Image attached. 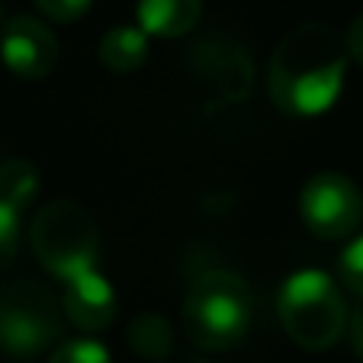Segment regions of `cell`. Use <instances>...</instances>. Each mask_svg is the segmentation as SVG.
I'll return each mask as SVG.
<instances>
[{
    "instance_id": "obj_7",
    "label": "cell",
    "mask_w": 363,
    "mask_h": 363,
    "mask_svg": "<svg viewBox=\"0 0 363 363\" xmlns=\"http://www.w3.org/2000/svg\"><path fill=\"white\" fill-rule=\"evenodd\" d=\"M0 62L20 81H42L58 62L55 33L33 16H13L0 33Z\"/></svg>"
},
{
    "instance_id": "obj_8",
    "label": "cell",
    "mask_w": 363,
    "mask_h": 363,
    "mask_svg": "<svg viewBox=\"0 0 363 363\" xmlns=\"http://www.w3.org/2000/svg\"><path fill=\"white\" fill-rule=\"evenodd\" d=\"M62 312L74 328L87 331V335L103 331L116 318V289L96 267L87 274H77L65 280Z\"/></svg>"
},
{
    "instance_id": "obj_1",
    "label": "cell",
    "mask_w": 363,
    "mask_h": 363,
    "mask_svg": "<svg viewBox=\"0 0 363 363\" xmlns=\"http://www.w3.org/2000/svg\"><path fill=\"white\" fill-rule=\"evenodd\" d=\"M347 65L344 35L325 23H302L283 35L270 58V100L286 116H322L341 96Z\"/></svg>"
},
{
    "instance_id": "obj_10",
    "label": "cell",
    "mask_w": 363,
    "mask_h": 363,
    "mask_svg": "<svg viewBox=\"0 0 363 363\" xmlns=\"http://www.w3.org/2000/svg\"><path fill=\"white\" fill-rule=\"evenodd\" d=\"M145 58H148V35L138 26H113L100 39V65L116 74L138 71Z\"/></svg>"
},
{
    "instance_id": "obj_15",
    "label": "cell",
    "mask_w": 363,
    "mask_h": 363,
    "mask_svg": "<svg viewBox=\"0 0 363 363\" xmlns=\"http://www.w3.org/2000/svg\"><path fill=\"white\" fill-rule=\"evenodd\" d=\"M20 251V213L0 206V270L10 267Z\"/></svg>"
},
{
    "instance_id": "obj_2",
    "label": "cell",
    "mask_w": 363,
    "mask_h": 363,
    "mask_svg": "<svg viewBox=\"0 0 363 363\" xmlns=\"http://www.w3.org/2000/svg\"><path fill=\"white\" fill-rule=\"evenodd\" d=\"M254 322L251 286L232 270H209L184 299V331L203 350H232L247 337Z\"/></svg>"
},
{
    "instance_id": "obj_11",
    "label": "cell",
    "mask_w": 363,
    "mask_h": 363,
    "mask_svg": "<svg viewBox=\"0 0 363 363\" xmlns=\"http://www.w3.org/2000/svg\"><path fill=\"white\" fill-rule=\"evenodd\" d=\"M129 347L151 363L171 360L174 331L167 325V318L158 315V312H138L129 325Z\"/></svg>"
},
{
    "instance_id": "obj_14",
    "label": "cell",
    "mask_w": 363,
    "mask_h": 363,
    "mask_svg": "<svg viewBox=\"0 0 363 363\" xmlns=\"http://www.w3.org/2000/svg\"><path fill=\"white\" fill-rule=\"evenodd\" d=\"M337 274H341L344 286L363 299V235H357V238L344 247L341 261H337Z\"/></svg>"
},
{
    "instance_id": "obj_12",
    "label": "cell",
    "mask_w": 363,
    "mask_h": 363,
    "mask_svg": "<svg viewBox=\"0 0 363 363\" xmlns=\"http://www.w3.org/2000/svg\"><path fill=\"white\" fill-rule=\"evenodd\" d=\"M39 193V171L26 158H10L0 164V206L23 213Z\"/></svg>"
},
{
    "instance_id": "obj_13",
    "label": "cell",
    "mask_w": 363,
    "mask_h": 363,
    "mask_svg": "<svg viewBox=\"0 0 363 363\" xmlns=\"http://www.w3.org/2000/svg\"><path fill=\"white\" fill-rule=\"evenodd\" d=\"M48 363H113L110 350L103 347L94 337H74V341H65L62 347L52 350Z\"/></svg>"
},
{
    "instance_id": "obj_4",
    "label": "cell",
    "mask_w": 363,
    "mask_h": 363,
    "mask_svg": "<svg viewBox=\"0 0 363 363\" xmlns=\"http://www.w3.org/2000/svg\"><path fill=\"white\" fill-rule=\"evenodd\" d=\"M29 241L39 264L62 283L96 267V254H100L96 222L84 206L71 199L42 206L29 225Z\"/></svg>"
},
{
    "instance_id": "obj_9",
    "label": "cell",
    "mask_w": 363,
    "mask_h": 363,
    "mask_svg": "<svg viewBox=\"0 0 363 363\" xmlns=\"http://www.w3.org/2000/svg\"><path fill=\"white\" fill-rule=\"evenodd\" d=\"M138 29L158 39L186 35L203 16V0H138Z\"/></svg>"
},
{
    "instance_id": "obj_6",
    "label": "cell",
    "mask_w": 363,
    "mask_h": 363,
    "mask_svg": "<svg viewBox=\"0 0 363 363\" xmlns=\"http://www.w3.org/2000/svg\"><path fill=\"white\" fill-rule=\"evenodd\" d=\"M302 222L318 238H347L363 222V193L344 174H315L299 193Z\"/></svg>"
},
{
    "instance_id": "obj_5",
    "label": "cell",
    "mask_w": 363,
    "mask_h": 363,
    "mask_svg": "<svg viewBox=\"0 0 363 363\" xmlns=\"http://www.w3.org/2000/svg\"><path fill=\"white\" fill-rule=\"evenodd\" d=\"M62 337V308L42 283L16 280L0 289V350L35 360Z\"/></svg>"
},
{
    "instance_id": "obj_19",
    "label": "cell",
    "mask_w": 363,
    "mask_h": 363,
    "mask_svg": "<svg viewBox=\"0 0 363 363\" xmlns=\"http://www.w3.org/2000/svg\"><path fill=\"white\" fill-rule=\"evenodd\" d=\"M164 363H203V360H193V357H186V360H164Z\"/></svg>"
},
{
    "instance_id": "obj_16",
    "label": "cell",
    "mask_w": 363,
    "mask_h": 363,
    "mask_svg": "<svg viewBox=\"0 0 363 363\" xmlns=\"http://www.w3.org/2000/svg\"><path fill=\"white\" fill-rule=\"evenodd\" d=\"M94 0H35V7L55 23H74L90 10Z\"/></svg>"
},
{
    "instance_id": "obj_18",
    "label": "cell",
    "mask_w": 363,
    "mask_h": 363,
    "mask_svg": "<svg viewBox=\"0 0 363 363\" xmlns=\"http://www.w3.org/2000/svg\"><path fill=\"white\" fill-rule=\"evenodd\" d=\"M347 325H350V344H354V354L360 357V363H363V308L354 312V315H347Z\"/></svg>"
},
{
    "instance_id": "obj_17",
    "label": "cell",
    "mask_w": 363,
    "mask_h": 363,
    "mask_svg": "<svg viewBox=\"0 0 363 363\" xmlns=\"http://www.w3.org/2000/svg\"><path fill=\"white\" fill-rule=\"evenodd\" d=\"M344 45H347V55L350 62H357L363 68V13L357 16L354 23H350L347 35H344Z\"/></svg>"
},
{
    "instance_id": "obj_3",
    "label": "cell",
    "mask_w": 363,
    "mask_h": 363,
    "mask_svg": "<svg viewBox=\"0 0 363 363\" xmlns=\"http://www.w3.org/2000/svg\"><path fill=\"white\" fill-rule=\"evenodd\" d=\"M277 312L289 341L302 350H328L347 331V302L325 270H296L283 280Z\"/></svg>"
}]
</instances>
